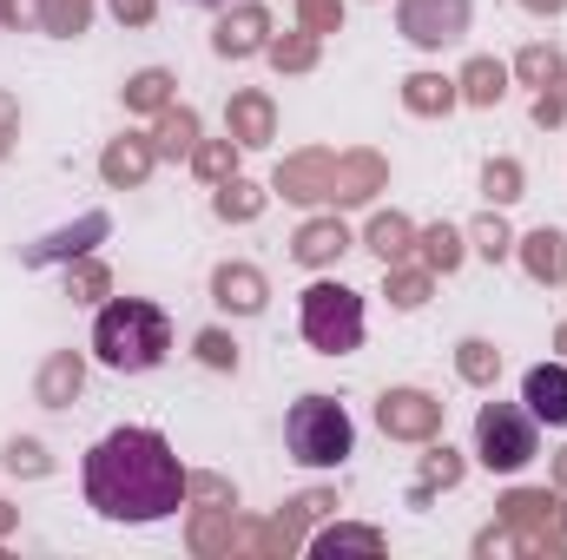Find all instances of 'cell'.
<instances>
[{
    "label": "cell",
    "instance_id": "obj_48",
    "mask_svg": "<svg viewBox=\"0 0 567 560\" xmlns=\"http://www.w3.org/2000/svg\"><path fill=\"white\" fill-rule=\"evenodd\" d=\"M561 481H567V455H561Z\"/></svg>",
    "mask_w": 567,
    "mask_h": 560
},
{
    "label": "cell",
    "instance_id": "obj_18",
    "mask_svg": "<svg viewBox=\"0 0 567 560\" xmlns=\"http://www.w3.org/2000/svg\"><path fill=\"white\" fill-rule=\"evenodd\" d=\"M231 139L238 145L271 139V100H265V93H238V100H231Z\"/></svg>",
    "mask_w": 567,
    "mask_h": 560
},
{
    "label": "cell",
    "instance_id": "obj_10",
    "mask_svg": "<svg viewBox=\"0 0 567 560\" xmlns=\"http://www.w3.org/2000/svg\"><path fill=\"white\" fill-rule=\"evenodd\" d=\"M330 178H337V152H303V158H290L278 172V191L317 205V198H330Z\"/></svg>",
    "mask_w": 567,
    "mask_h": 560
},
{
    "label": "cell",
    "instance_id": "obj_9",
    "mask_svg": "<svg viewBox=\"0 0 567 560\" xmlns=\"http://www.w3.org/2000/svg\"><path fill=\"white\" fill-rule=\"evenodd\" d=\"M522 403H528V416H535V422L567 428V363H542V370H528Z\"/></svg>",
    "mask_w": 567,
    "mask_h": 560
},
{
    "label": "cell",
    "instance_id": "obj_47",
    "mask_svg": "<svg viewBox=\"0 0 567 560\" xmlns=\"http://www.w3.org/2000/svg\"><path fill=\"white\" fill-rule=\"evenodd\" d=\"M7 521H13V515H7V508H0V535H7Z\"/></svg>",
    "mask_w": 567,
    "mask_h": 560
},
{
    "label": "cell",
    "instance_id": "obj_45",
    "mask_svg": "<svg viewBox=\"0 0 567 560\" xmlns=\"http://www.w3.org/2000/svg\"><path fill=\"white\" fill-rule=\"evenodd\" d=\"M522 7H535V13H561L567 0H522Z\"/></svg>",
    "mask_w": 567,
    "mask_h": 560
},
{
    "label": "cell",
    "instance_id": "obj_24",
    "mask_svg": "<svg viewBox=\"0 0 567 560\" xmlns=\"http://www.w3.org/2000/svg\"><path fill=\"white\" fill-rule=\"evenodd\" d=\"M165 100H172V73L165 66H145L140 80L126 86V106H140V113H165Z\"/></svg>",
    "mask_w": 567,
    "mask_h": 560
},
{
    "label": "cell",
    "instance_id": "obj_22",
    "mask_svg": "<svg viewBox=\"0 0 567 560\" xmlns=\"http://www.w3.org/2000/svg\"><path fill=\"white\" fill-rule=\"evenodd\" d=\"M403 106H410V113H449V106H455V86L435 80V73H416V80L403 86Z\"/></svg>",
    "mask_w": 567,
    "mask_h": 560
},
{
    "label": "cell",
    "instance_id": "obj_41",
    "mask_svg": "<svg viewBox=\"0 0 567 560\" xmlns=\"http://www.w3.org/2000/svg\"><path fill=\"white\" fill-rule=\"evenodd\" d=\"M66 290L73 297H106V271L100 265H80V271H66Z\"/></svg>",
    "mask_w": 567,
    "mask_h": 560
},
{
    "label": "cell",
    "instance_id": "obj_25",
    "mask_svg": "<svg viewBox=\"0 0 567 560\" xmlns=\"http://www.w3.org/2000/svg\"><path fill=\"white\" fill-rule=\"evenodd\" d=\"M158 152H192V145H198V120H192V113H185V106H165V113H158Z\"/></svg>",
    "mask_w": 567,
    "mask_h": 560
},
{
    "label": "cell",
    "instance_id": "obj_4",
    "mask_svg": "<svg viewBox=\"0 0 567 560\" xmlns=\"http://www.w3.org/2000/svg\"><path fill=\"white\" fill-rule=\"evenodd\" d=\"M475 448L495 475H515L542 455V422L528 416V403H488L475 416Z\"/></svg>",
    "mask_w": 567,
    "mask_h": 560
},
{
    "label": "cell",
    "instance_id": "obj_27",
    "mask_svg": "<svg viewBox=\"0 0 567 560\" xmlns=\"http://www.w3.org/2000/svg\"><path fill=\"white\" fill-rule=\"evenodd\" d=\"M265 211V191L258 185H245V178H225L218 185V218H258Z\"/></svg>",
    "mask_w": 567,
    "mask_h": 560
},
{
    "label": "cell",
    "instance_id": "obj_46",
    "mask_svg": "<svg viewBox=\"0 0 567 560\" xmlns=\"http://www.w3.org/2000/svg\"><path fill=\"white\" fill-rule=\"evenodd\" d=\"M192 7H231V0H192Z\"/></svg>",
    "mask_w": 567,
    "mask_h": 560
},
{
    "label": "cell",
    "instance_id": "obj_17",
    "mask_svg": "<svg viewBox=\"0 0 567 560\" xmlns=\"http://www.w3.org/2000/svg\"><path fill=\"white\" fill-rule=\"evenodd\" d=\"M343 245H350V231H343L337 218H317V225H303V231H297V245H290V251H297V265H330Z\"/></svg>",
    "mask_w": 567,
    "mask_h": 560
},
{
    "label": "cell",
    "instance_id": "obj_3",
    "mask_svg": "<svg viewBox=\"0 0 567 560\" xmlns=\"http://www.w3.org/2000/svg\"><path fill=\"white\" fill-rule=\"evenodd\" d=\"M284 442H290V455H297L303 468H337V462L350 455L357 428L343 416V403L303 396V403H290V416H284Z\"/></svg>",
    "mask_w": 567,
    "mask_h": 560
},
{
    "label": "cell",
    "instance_id": "obj_35",
    "mask_svg": "<svg viewBox=\"0 0 567 560\" xmlns=\"http://www.w3.org/2000/svg\"><path fill=\"white\" fill-rule=\"evenodd\" d=\"M297 20H303V33H337L343 0H297Z\"/></svg>",
    "mask_w": 567,
    "mask_h": 560
},
{
    "label": "cell",
    "instance_id": "obj_32",
    "mask_svg": "<svg viewBox=\"0 0 567 560\" xmlns=\"http://www.w3.org/2000/svg\"><path fill=\"white\" fill-rule=\"evenodd\" d=\"M271 60H278V73H303V66L317 60V33H290V40H278Z\"/></svg>",
    "mask_w": 567,
    "mask_h": 560
},
{
    "label": "cell",
    "instance_id": "obj_30",
    "mask_svg": "<svg viewBox=\"0 0 567 560\" xmlns=\"http://www.w3.org/2000/svg\"><path fill=\"white\" fill-rule=\"evenodd\" d=\"M192 165L212 178V185H225L231 178V165H238V152H231V139H218V145H192Z\"/></svg>",
    "mask_w": 567,
    "mask_h": 560
},
{
    "label": "cell",
    "instance_id": "obj_5",
    "mask_svg": "<svg viewBox=\"0 0 567 560\" xmlns=\"http://www.w3.org/2000/svg\"><path fill=\"white\" fill-rule=\"evenodd\" d=\"M303 336L323 356H350L363 343V297L343 283H310L303 290Z\"/></svg>",
    "mask_w": 567,
    "mask_h": 560
},
{
    "label": "cell",
    "instance_id": "obj_49",
    "mask_svg": "<svg viewBox=\"0 0 567 560\" xmlns=\"http://www.w3.org/2000/svg\"><path fill=\"white\" fill-rule=\"evenodd\" d=\"M561 350H567V323H561Z\"/></svg>",
    "mask_w": 567,
    "mask_h": 560
},
{
    "label": "cell",
    "instance_id": "obj_37",
    "mask_svg": "<svg viewBox=\"0 0 567 560\" xmlns=\"http://www.w3.org/2000/svg\"><path fill=\"white\" fill-rule=\"evenodd\" d=\"M198 356H205L212 370H231V363H238V343H231L225 330H205V336H198Z\"/></svg>",
    "mask_w": 567,
    "mask_h": 560
},
{
    "label": "cell",
    "instance_id": "obj_6",
    "mask_svg": "<svg viewBox=\"0 0 567 560\" xmlns=\"http://www.w3.org/2000/svg\"><path fill=\"white\" fill-rule=\"evenodd\" d=\"M502 521L522 528V548H548V541H561L567 535V508L548 495V488H522V495H508V501H502Z\"/></svg>",
    "mask_w": 567,
    "mask_h": 560
},
{
    "label": "cell",
    "instance_id": "obj_11",
    "mask_svg": "<svg viewBox=\"0 0 567 560\" xmlns=\"http://www.w3.org/2000/svg\"><path fill=\"white\" fill-rule=\"evenodd\" d=\"M265 33H271V13H265V7H238V13H225V20H218L212 46H218L225 60H245V53H258V46H265Z\"/></svg>",
    "mask_w": 567,
    "mask_h": 560
},
{
    "label": "cell",
    "instance_id": "obj_36",
    "mask_svg": "<svg viewBox=\"0 0 567 560\" xmlns=\"http://www.w3.org/2000/svg\"><path fill=\"white\" fill-rule=\"evenodd\" d=\"M488 198H495V205L522 198V165H515V158H495V165H488Z\"/></svg>",
    "mask_w": 567,
    "mask_h": 560
},
{
    "label": "cell",
    "instance_id": "obj_1",
    "mask_svg": "<svg viewBox=\"0 0 567 560\" xmlns=\"http://www.w3.org/2000/svg\"><path fill=\"white\" fill-rule=\"evenodd\" d=\"M86 501L106 521H165L185 501V468L172 455V442L158 428H113L93 455H86Z\"/></svg>",
    "mask_w": 567,
    "mask_h": 560
},
{
    "label": "cell",
    "instance_id": "obj_8",
    "mask_svg": "<svg viewBox=\"0 0 567 560\" xmlns=\"http://www.w3.org/2000/svg\"><path fill=\"white\" fill-rule=\"evenodd\" d=\"M377 422H383V435L429 442V435L442 428V403H435V396H423V390H390V396L377 403Z\"/></svg>",
    "mask_w": 567,
    "mask_h": 560
},
{
    "label": "cell",
    "instance_id": "obj_28",
    "mask_svg": "<svg viewBox=\"0 0 567 560\" xmlns=\"http://www.w3.org/2000/svg\"><path fill=\"white\" fill-rule=\"evenodd\" d=\"M455 370H462L468 383H495V370H502V356H495V350H488L482 336H468V343H462V356H455Z\"/></svg>",
    "mask_w": 567,
    "mask_h": 560
},
{
    "label": "cell",
    "instance_id": "obj_26",
    "mask_svg": "<svg viewBox=\"0 0 567 560\" xmlns=\"http://www.w3.org/2000/svg\"><path fill=\"white\" fill-rule=\"evenodd\" d=\"M423 265H429V271H455V265H462V231L429 225V231H423Z\"/></svg>",
    "mask_w": 567,
    "mask_h": 560
},
{
    "label": "cell",
    "instance_id": "obj_13",
    "mask_svg": "<svg viewBox=\"0 0 567 560\" xmlns=\"http://www.w3.org/2000/svg\"><path fill=\"white\" fill-rule=\"evenodd\" d=\"M522 265H528V278L535 283H561L567 278V238L555 231V225L528 231V238H522Z\"/></svg>",
    "mask_w": 567,
    "mask_h": 560
},
{
    "label": "cell",
    "instance_id": "obj_12",
    "mask_svg": "<svg viewBox=\"0 0 567 560\" xmlns=\"http://www.w3.org/2000/svg\"><path fill=\"white\" fill-rule=\"evenodd\" d=\"M370 191H383V158L377 152H343L337 158V178H330V198L337 205H363Z\"/></svg>",
    "mask_w": 567,
    "mask_h": 560
},
{
    "label": "cell",
    "instance_id": "obj_44",
    "mask_svg": "<svg viewBox=\"0 0 567 560\" xmlns=\"http://www.w3.org/2000/svg\"><path fill=\"white\" fill-rule=\"evenodd\" d=\"M120 20H152V0H113Z\"/></svg>",
    "mask_w": 567,
    "mask_h": 560
},
{
    "label": "cell",
    "instance_id": "obj_15",
    "mask_svg": "<svg viewBox=\"0 0 567 560\" xmlns=\"http://www.w3.org/2000/svg\"><path fill=\"white\" fill-rule=\"evenodd\" d=\"M106 238V211H86L73 231H60V238H40V245H27V265H53V258H80L86 245H100Z\"/></svg>",
    "mask_w": 567,
    "mask_h": 560
},
{
    "label": "cell",
    "instance_id": "obj_43",
    "mask_svg": "<svg viewBox=\"0 0 567 560\" xmlns=\"http://www.w3.org/2000/svg\"><path fill=\"white\" fill-rule=\"evenodd\" d=\"M13 126H20V106H13V93H0V152L13 139Z\"/></svg>",
    "mask_w": 567,
    "mask_h": 560
},
{
    "label": "cell",
    "instance_id": "obj_16",
    "mask_svg": "<svg viewBox=\"0 0 567 560\" xmlns=\"http://www.w3.org/2000/svg\"><path fill=\"white\" fill-rule=\"evenodd\" d=\"M212 297H218L225 310H238V317H251V310H265V297H271V290H265V278H258L251 265H225V271L212 278Z\"/></svg>",
    "mask_w": 567,
    "mask_h": 560
},
{
    "label": "cell",
    "instance_id": "obj_21",
    "mask_svg": "<svg viewBox=\"0 0 567 560\" xmlns=\"http://www.w3.org/2000/svg\"><path fill=\"white\" fill-rule=\"evenodd\" d=\"M80 376H86V370H80V356H53V363L40 370V403H47V409H60L66 396H80Z\"/></svg>",
    "mask_w": 567,
    "mask_h": 560
},
{
    "label": "cell",
    "instance_id": "obj_29",
    "mask_svg": "<svg viewBox=\"0 0 567 560\" xmlns=\"http://www.w3.org/2000/svg\"><path fill=\"white\" fill-rule=\"evenodd\" d=\"M86 7H93V0H33V13H40L53 33H80V27H86Z\"/></svg>",
    "mask_w": 567,
    "mask_h": 560
},
{
    "label": "cell",
    "instance_id": "obj_33",
    "mask_svg": "<svg viewBox=\"0 0 567 560\" xmlns=\"http://www.w3.org/2000/svg\"><path fill=\"white\" fill-rule=\"evenodd\" d=\"M449 481H462V462H455L449 448H429V468H423V481H416V501H429V488H449Z\"/></svg>",
    "mask_w": 567,
    "mask_h": 560
},
{
    "label": "cell",
    "instance_id": "obj_42",
    "mask_svg": "<svg viewBox=\"0 0 567 560\" xmlns=\"http://www.w3.org/2000/svg\"><path fill=\"white\" fill-rule=\"evenodd\" d=\"M535 120H542V126H561L567 120V93H542V100H535Z\"/></svg>",
    "mask_w": 567,
    "mask_h": 560
},
{
    "label": "cell",
    "instance_id": "obj_2",
    "mask_svg": "<svg viewBox=\"0 0 567 560\" xmlns=\"http://www.w3.org/2000/svg\"><path fill=\"white\" fill-rule=\"evenodd\" d=\"M93 350H100L106 370L145 376V370L165 363V350H172V323H165L158 303H145V297H120V303L100 310V323H93Z\"/></svg>",
    "mask_w": 567,
    "mask_h": 560
},
{
    "label": "cell",
    "instance_id": "obj_38",
    "mask_svg": "<svg viewBox=\"0 0 567 560\" xmlns=\"http://www.w3.org/2000/svg\"><path fill=\"white\" fill-rule=\"evenodd\" d=\"M7 468H13V475H47L40 442H7Z\"/></svg>",
    "mask_w": 567,
    "mask_h": 560
},
{
    "label": "cell",
    "instance_id": "obj_14",
    "mask_svg": "<svg viewBox=\"0 0 567 560\" xmlns=\"http://www.w3.org/2000/svg\"><path fill=\"white\" fill-rule=\"evenodd\" d=\"M152 158H158V145L140 139V133H126V139H113V145H106L100 172H106V185H140L145 172H152Z\"/></svg>",
    "mask_w": 567,
    "mask_h": 560
},
{
    "label": "cell",
    "instance_id": "obj_39",
    "mask_svg": "<svg viewBox=\"0 0 567 560\" xmlns=\"http://www.w3.org/2000/svg\"><path fill=\"white\" fill-rule=\"evenodd\" d=\"M185 495H198V501H212V508H238L231 488H225L218 475H185Z\"/></svg>",
    "mask_w": 567,
    "mask_h": 560
},
{
    "label": "cell",
    "instance_id": "obj_23",
    "mask_svg": "<svg viewBox=\"0 0 567 560\" xmlns=\"http://www.w3.org/2000/svg\"><path fill=\"white\" fill-rule=\"evenodd\" d=\"M317 554H383V535L377 528H330V535H317Z\"/></svg>",
    "mask_w": 567,
    "mask_h": 560
},
{
    "label": "cell",
    "instance_id": "obj_7",
    "mask_svg": "<svg viewBox=\"0 0 567 560\" xmlns=\"http://www.w3.org/2000/svg\"><path fill=\"white\" fill-rule=\"evenodd\" d=\"M403 33L416 46H449L468 33V0H403Z\"/></svg>",
    "mask_w": 567,
    "mask_h": 560
},
{
    "label": "cell",
    "instance_id": "obj_19",
    "mask_svg": "<svg viewBox=\"0 0 567 560\" xmlns=\"http://www.w3.org/2000/svg\"><path fill=\"white\" fill-rule=\"evenodd\" d=\"M502 93H508V66L502 60H468L462 66V100L468 106H495Z\"/></svg>",
    "mask_w": 567,
    "mask_h": 560
},
{
    "label": "cell",
    "instance_id": "obj_34",
    "mask_svg": "<svg viewBox=\"0 0 567 560\" xmlns=\"http://www.w3.org/2000/svg\"><path fill=\"white\" fill-rule=\"evenodd\" d=\"M522 80H528V86H555V80H561V53H555V46H528V53H522Z\"/></svg>",
    "mask_w": 567,
    "mask_h": 560
},
{
    "label": "cell",
    "instance_id": "obj_20",
    "mask_svg": "<svg viewBox=\"0 0 567 560\" xmlns=\"http://www.w3.org/2000/svg\"><path fill=\"white\" fill-rule=\"evenodd\" d=\"M410 218H396V211H383V218H370V251L383 258V265H403L410 258Z\"/></svg>",
    "mask_w": 567,
    "mask_h": 560
},
{
    "label": "cell",
    "instance_id": "obj_31",
    "mask_svg": "<svg viewBox=\"0 0 567 560\" xmlns=\"http://www.w3.org/2000/svg\"><path fill=\"white\" fill-rule=\"evenodd\" d=\"M423 297H429V265H423V271H410V265H396V271H390V303L416 310Z\"/></svg>",
    "mask_w": 567,
    "mask_h": 560
},
{
    "label": "cell",
    "instance_id": "obj_40",
    "mask_svg": "<svg viewBox=\"0 0 567 560\" xmlns=\"http://www.w3.org/2000/svg\"><path fill=\"white\" fill-rule=\"evenodd\" d=\"M475 251H482V258H502V251H508V231H502V218H482V225H475Z\"/></svg>",
    "mask_w": 567,
    "mask_h": 560
}]
</instances>
